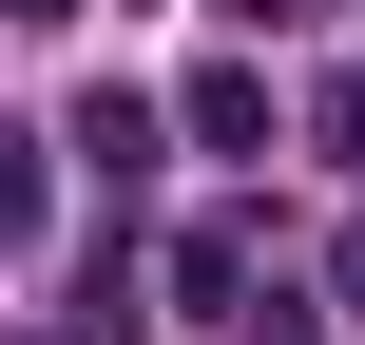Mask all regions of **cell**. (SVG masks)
I'll list each match as a JSON object with an SVG mask.
<instances>
[{
  "label": "cell",
  "mask_w": 365,
  "mask_h": 345,
  "mask_svg": "<svg viewBox=\"0 0 365 345\" xmlns=\"http://www.w3.org/2000/svg\"><path fill=\"white\" fill-rule=\"evenodd\" d=\"M250 288H269V250H250V211H212V230H173V307H192V327H250Z\"/></svg>",
  "instance_id": "6da1fadb"
},
{
  "label": "cell",
  "mask_w": 365,
  "mask_h": 345,
  "mask_svg": "<svg viewBox=\"0 0 365 345\" xmlns=\"http://www.w3.org/2000/svg\"><path fill=\"white\" fill-rule=\"evenodd\" d=\"M173 115H192V134H212V154H269V77H250V58H212V77H192V96H173Z\"/></svg>",
  "instance_id": "7a4b0ae2"
},
{
  "label": "cell",
  "mask_w": 365,
  "mask_h": 345,
  "mask_svg": "<svg viewBox=\"0 0 365 345\" xmlns=\"http://www.w3.org/2000/svg\"><path fill=\"white\" fill-rule=\"evenodd\" d=\"M77 154H96L115 192H135V173H154V96H77Z\"/></svg>",
  "instance_id": "3957f363"
},
{
  "label": "cell",
  "mask_w": 365,
  "mask_h": 345,
  "mask_svg": "<svg viewBox=\"0 0 365 345\" xmlns=\"http://www.w3.org/2000/svg\"><path fill=\"white\" fill-rule=\"evenodd\" d=\"M308 134H327V154H346V173H365V58H346V77H327V96H308Z\"/></svg>",
  "instance_id": "277c9868"
},
{
  "label": "cell",
  "mask_w": 365,
  "mask_h": 345,
  "mask_svg": "<svg viewBox=\"0 0 365 345\" xmlns=\"http://www.w3.org/2000/svg\"><path fill=\"white\" fill-rule=\"evenodd\" d=\"M19 230H38V154H0V250H19Z\"/></svg>",
  "instance_id": "5b68a950"
},
{
  "label": "cell",
  "mask_w": 365,
  "mask_h": 345,
  "mask_svg": "<svg viewBox=\"0 0 365 345\" xmlns=\"http://www.w3.org/2000/svg\"><path fill=\"white\" fill-rule=\"evenodd\" d=\"M0 19H19V38H58V19H77V0H0Z\"/></svg>",
  "instance_id": "8992f818"
},
{
  "label": "cell",
  "mask_w": 365,
  "mask_h": 345,
  "mask_svg": "<svg viewBox=\"0 0 365 345\" xmlns=\"http://www.w3.org/2000/svg\"><path fill=\"white\" fill-rule=\"evenodd\" d=\"M327 288H346V307H365V230H346V250H327Z\"/></svg>",
  "instance_id": "52a82bcc"
},
{
  "label": "cell",
  "mask_w": 365,
  "mask_h": 345,
  "mask_svg": "<svg viewBox=\"0 0 365 345\" xmlns=\"http://www.w3.org/2000/svg\"><path fill=\"white\" fill-rule=\"evenodd\" d=\"M231 19H250V38H269V19H308V0H231Z\"/></svg>",
  "instance_id": "ba28073f"
}]
</instances>
